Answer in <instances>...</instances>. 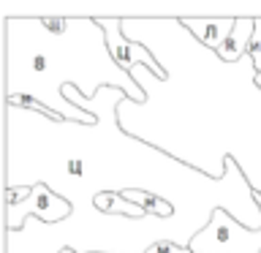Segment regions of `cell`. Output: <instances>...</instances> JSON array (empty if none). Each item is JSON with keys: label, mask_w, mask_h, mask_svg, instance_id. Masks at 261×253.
<instances>
[{"label": "cell", "mask_w": 261, "mask_h": 253, "mask_svg": "<svg viewBox=\"0 0 261 253\" xmlns=\"http://www.w3.org/2000/svg\"><path fill=\"white\" fill-rule=\"evenodd\" d=\"M95 22L106 36V49H109L112 60L117 63L122 71H130L136 63H144V65H150L158 79H166V71L158 65V60L152 57L150 49H147L144 44H136V41L125 38V30H122L120 19H95Z\"/></svg>", "instance_id": "obj_1"}, {"label": "cell", "mask_w": 261, "mask_h": 253, "mask_svg": "<svg viewBox=\"0 0 261 253\" xmlns=\"http://www.w3.org/2000/svg\"><path fill=\"white\" fill-rule=\"evenodd\" d=\"M28 215H36L41 220H46V223H57V220L71 215V204L63 196H55L44 183H38L33 185V193L28 201L8 207V229H16Z\"/></svg>", "instance_id": "obj_2"}, {"label": "cell", "mask_w": 261, "mask_h": 253, "mask_svg": "<svg viewBox=\"0 0 261 253\" xmlns=\"http://www.w3.org/2000/svg\"><path fill=\"white\" fill-rule=\"evenodd\" d=\"M182 24L193 33L201 44H207L210 49H218L226 44V38L231 36L237 19H182Z\"/></svg>", "instance_id": "obj_3"}, {"label": "cell", "mask_w": 261, "mask_h": 253, "mask_svg": "<svg viewBox=\"0 0 261 253\" xmlns=\"http://www.w3.org/2000/svg\"><path fill=\"white\" fill-rule=\"evenodd\" d=\"M256 33V19H237L231 36L226 38V44L218 49V57L223 63H237L248 55V46H250V38Z\"/></svg>", "instance_id": "obj_4"}, {"label": "cell", "mask_w": 261, "mask_h": 253, "mask_svg": "<svg viewBox=\"0 0 261 253\" xmlns=\"http://www.w3.org/2000/svg\"><path fill=\"white\" fill-rule=\"evenodd\" d=\"M122 199H128L130 204H136V207L144 210V215H158V218H169L171 212H174V204L161 199V196H152L147 191H139V188H128V191H122Z\"/></svg>", "instance_id": "obj_5"}, {"label": "cell", "mask_w": 261, "mask_h": 253, "mask_svg": "<svg viewBox=\"0 0 261 253\" xmlns=\"http://www.w3.org/2000/svg\"><path fill=\"white\" fill-rule=\"evenodd\" d=\"M95 207L101 212H109V215H130V218H147L142 207L130 204L128 199H122V193H98L95 196Z\"/></svg>", "instance_id": "obj_6"}, {"label": "cell", "mask_w": 261, "mask_h": 253, "mask_svg": "<svg viewBox=\"0 0 261 253\" xmlns=\"http://www.w3.org/2000/svg\"><path fill=\"white\" fill-rule=\"evenodd\" d=\"M8 104L11 106H24V109H33V112H38V114H46L49 120H63V114L60 112H52L46 104H41L36 101V98H30V95H8Z\"/></svg>", "instance_id": "obj_7"}, {"label": "cell", "mask_w": 261, "mask_h": 253, "mask_svg": "<svg viewBox=\"0 0 261 253\" xmlns=\"http://www.w3.org/2000/svg\"><path fill=\"white\" fill-rule=\"evenodd\" d=\"M248 57L253 63L256 73H261V19H256V33L250 38V46H248Z\"/></svg>", "instance_id": "obj_8"}, {"label": "cell", "mask_w": 261, "mask_h": 253, "mask_svg": "<svg viewBox=\"0 0 261 253\" xmlns=\"http://www.w3.org/2000/svg\"><path fill=\"white\" fill-rule=\"evenodd\" d=\"M33 193V185L30 188H8L6 191V207H16V204L28 201Z\"/></svg>", "instance_id": "obj_9"}, {"label": "cell", "mask_w": 261, "mask_h": 253, "mask_svg": "<svg viewBox=\"0 0 261 253\" xmlns=\"http://www.w3.org/2000/svg\"><path fill=\"white\" fill-rule=\"evenodd\" d=\"M144 253H193V250H191V248H179V245L169 242V240H161V242L150 245Z\"/></svg>", "instance_id": "obj_10"}, {"label": "cell", "mask_w": 261, "mask_h": 253, "mask_svg": "<svg viewBox=\"0 0 261 253\" xmlns=\"http://www.w3.org/2000/svg\"><path fill=\"white\" fill-rule=\"evenodd\" d=\"M41 24H44L46 30H52V33H65L68 30V22L65 19H41Z\"/></svg>", "instance_id": "obj_11"}, {"label": "cell", "mask_w": 261, "mask_h": 253, "mask_svg": "<svg viewBox=\"0 0 261 253\" xmlns=\"http://www.w3.org/2000/svg\"><path fill=\"white\" fill-rule=\"evenodd\" d=\"M57 253H76V250H73L71 245H65V248H60V250H57Z\"/></svg>", "instance_id": "obj_12"}, {"label": "cell", "mask_w": 261, "mask_h": 253, "mask_svg": "<svg viewBox=\"0 0 261 253\" xmlns=\"http://www.w3.org/2000/svg\"><path fill=\"white\" fill-rule=\"evenodd\" d=\"M253 82H256V87H261V73H256V77H253Z\"/></svg>", "instance_id": "obj_13"}, {"label": "cell", "mask_w": 261, "mask_h": 253, "mask_svg": "<svg viewBox=\"0 0 261 253\" xmlns=\"http://www.w3.org/2000/svg\"><path fill=\"white\" fill-rule=\"evenodd\" d=\"M90 253H95V250H90Z\"/></svg>", "instance_id": "obj_14"}]
</instances>
